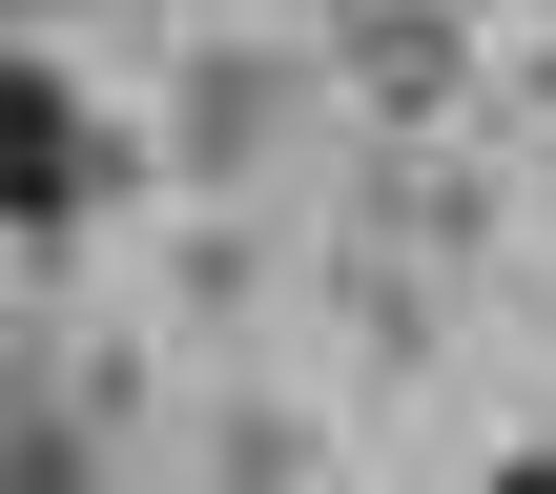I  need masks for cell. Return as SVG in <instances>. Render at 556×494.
I'll return each instance as SVG.
<instances>
[{
  "mask_svg": "<svg viewBox=\"0 0 556 494\" xmlns=\"http://www.w3.org/2000/svg\"><path fill=\"white\" fill-rule=\"evenodd\" d=\"M0 494H124V433H103L41 351H0Z\"/></svg>",
  "mask_w": 556,
  "mask_h": 494,
  "instance_id": "obj_4",
  "label": "cell"
},
{
  "mask_svg": "<svg viewBox=\"0 0 556 494\" xmlns=\"http://www.w3.org/2000/svg\"><path fill=\"white\" fill-rule=\"evenodd\" d=\"M289 144V41H186L165 62V124H144V165L186 186V206H248V165Z\"/></svg>",
  "mask_w": 556,
  "mask_h": 494,
  "instance_id": "obj_3",
  "label": "cell"
},
{
  "mask_svg": "<svg viewBox=\"0 0 556 494\" xmlns=\"http://www.w3.org/2000/svg\"><path fill=\"white\" fill-rule=\"evenodd\" d=\"M309 494H351V474H309Z\"/></svg>",
  "mask_w": 556,
  "mask_h": 494,
  "instance_id": "obj_9",
  "label": "cell"
},
{
  "mask_svg": "<svg viewBox=\"0 0 556 494\" xmlns=\"http://www.w3.org/2000/svg\"><path fill=\"white\" fill-rule=\"evenodd\" d=\"M186 454H206V494H309V474H330V413H289V392H206Z\"/></svg>",
  "mask_w": 556,
  "mask_h": 494,
  "instance_id": "obj_5",
  "label": "cell"
},
{
  "mask_svg": "<svg viewBox=\"0 0 556 494\" xmlns=\"http://www.w3.org/2000/svg\"><path fill=\"white\" fill-rule=\"evenodd\" d=\"M165 289H186V309H206V330H227V309H248V289H268V248H248V227H227V206H206V227H186V268H165Z\"/></svg>",
  "mask_w": 556,
  "mask_h": 494,
  "instance_id": "obj_6",
  "label": "cell"
},
{
  "mask_svg": "<svg viewBox=\"0 0 556 494\" xmlns=\"http://www.w3.org/2000/svg\"><path fill=\"white\" fill-rule=\"evenodd\" d=\"M516 103H536V124H556V41H536V83H516Z\"/></svg>",
  "mask_w": 556,
  "mask_h": 494,
  "instance_id": "obj_8",
  "label": "cell"
},
{
  "mask_svg": "<svg viewBox=\"0 0 556 494\" xmlns=\"http://www.w3.org/2000/svg\"><path fill=\"white\" fill-rule=\"evenodd\" d=\"M475 494H556V454H495V474H475Z\"/></svg>",
  "mask_w": 556,
  "mask_h": 494,
  "instance_id": "obj_7",
  "label": "cell"
},
{
  "mask_svg": "<svg viewBox=\"0 0 556 494\" xmlns=\"http://www.w3.org/2000/svg\"><path fill=\"white\" fill-rule=\"evenodd\" d=\"M165 165H144V124L62 62V41H0V268H41V248H83L103 206H144Z\"/></svg>",
  "mask_w": 556,
  "mask_h": 494,
  "instance_id": "obj_1",
  "label": "cell"
},
{
  "mask_svg": "<svg viewBox=\"0 0 556 494\" xmlns=\"http://www.w3.org/2000/svg\"><path fill=\"white\" fill-rule=\"evenodd\" d=\"M330 83L371 103V144H454L495 41H475V0H330Z\"/></svg>",
  "mask_w": 556,
  "mask_h": 494,
  "instance_id": "obj_2",
  "label": "cell"
}]
</instances>
